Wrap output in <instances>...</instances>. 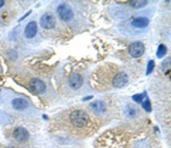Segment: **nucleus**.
Returning <instances> with one entry per match:
<instances>
[{
  "label": "nucleus",
  "instance_id": "3",
  "mask_svg": "<svg viewBox=\"0 0 171 148\" xmlns=\"http://www.w3.org/2000/svg\"><path fill=\"white\" fill-rule=\"evenodd\" d=\"M145 51L144 45L140 41H136L131 44L128 47V52L134 58H139L144 54Z\"/></svg>",
  "mask_w": 171,
  "mask_h": 148
},
{
  "label": "nucleus",
  "instance_id": "16",
  "mask_svg": "<svg viewBox=\"0 0 171 148\" xmlns=\"http://www.w3.org/2000/svg\"><path fill=\"white\" fill-rule=\"evenodd\" d=\"M146 93H138V94H135L133 95L132 97V98L133 99L134 102H136V103H142L143 102V100L146 98Z\"/></svg>",
  "mask_w": 171,
  "mask_h": 148
},
{
  "label": "nucleus",
  "instance_id": "5",
  "mask_svg": "<svg viewBox=\"0 0 171 148\" xmlns=\"http://www.w3.org/2000/svg\"><path fill=\"white\" fill-rule=\"evenodd\" d=\"M30 88L33 92L36 94H42L46 92L45 84L40 79L33 78L30 82Z\"/></svg>",
  "mask_w": 171,
  "mask_h": 148
},
{
  "label": "nucleus",
  "instance_id": "6",
  "mask_svg": "<svg viewBox=\"0 0 171 148\" xmlns=\"http://www.w3.org/2000/svg\"><path fill=\"white\" fill-rule=\"evenodd\" d=\"M13 137L16 141L22 143L28 140L30 137V134L24 127H18L14 130L13 132Z\"/></svg>",
  "mask_w": 171,
  "mask_h": 148
},
{
  "label": "nucleus",
  "instance_id": "14",
  "mask_svg": "<svg viewBox=\"0 0 171 148\" xmlns=\"http://www.w3.org/2000/svg\"><path fill=\"white\" fill-rule=\"evenodd\" d=\"M167 53V47L164 44H160L157 51H156V56L158 58H162L166 55Z\"/></svg>",
  "mask_w": 171,
  "mask_h": 148
},
{
  "label": "nucleus",
  "instance_id": "8",
  "mask_svg": "<svg viewBox=\"0 0 171 148\" xmlns=\"http://www.w3.org/2000/svg\"><path fill=\"white\" fill-rule=\"evenodd\" d=\"M68 84L71 88L77 90L82 85L83 78L79 74L74 73L70 75L68 78Z\"/></svg>",
  "mask_w": 171,
  "mask_h": 148
},
{
  "label": "nucleus",
  "instance_id": "18",
  "mask_svg": "<svg viewBox=\"0 0 171 148\" xmlns=\"http://www.w3.org/2000/svg\"><path fill=\"white\" fill-rule=\"evenodd\" d=\"M142 107L144 109V110L147 112H150L152 110L151 108V105H150V102L149 101V99L148 98H146V99H144V101L142 102Z\"/></svg>",
  "mask_w": 171,
  "mask_h": 148
},
{
  "label": "nucleus",
  "instance_id": "1",
  "mask_svg": "<svg viewBox=\"0 0 171 148\" xmlns=\"http://www.w3.org/2000/svg\"><path fill=\"white\" fill-rule=\"evenodd\" d=\"M70 120L74 127L82 128L87 126L90 121V117L86 112L77 109V110H75L71 113Z\"/></svg>",
  "mask_w": 171,
  "mask_h": 148
},
{
  "label": "nucleus",
  "instance_id": "13",
  "mask_svg": "<svg viewBox=\"0 0 171 148\" xmlns=\"http://www.w3.org/2000/svg\"><path fill=\"white\" fill-rule=\"evenodd\" d=\"M130 3V6L134 9H141L144 7L147 3H148V2L144 1V0H134V1H130L128 2Z\"/></svg>",
  "mask_w": 171,
  "mask_h": 148
},
{
  "label": "nucleus",
  "instance_id": "7",
  "mask_svg": "<svg viewBox=\"0 0 171 148\" xmlns=\"http://www.w3.org/2000/svg\"><path fill=\"white\" fill-rule=\"evenodd\" d=\"M128 82V77L126 73L125 72H120L117 74L112 80V85L115 88L120 89L122 88Z\"/></svg>",
  "mask_w": 171,
  "mask_h": 148
},
{
  "label": "nucleus",
  "instance_id": "12",
  "mask_svg": "<svg viewBox=\"0 0 171 148\" xmlns=\"http://www.w3.org/2000/svg\"><path fill=\"white\" fill-rule=\"evenodd\" d=\"M90 108L98 114H102L106 111V105L100 100H96L90 104Z\"/></svg>",
  "mask_w": 171,
  "mask_h": 148
},
{
  "label": "nucleus",
  "instance_id": "9",
  "mask_svg": "<svg viewBox=\"0 0 171 148\" xmlns=\"http://www.w3.org/2000/svg\"><path fill=\"white\" fill-rule=\"evenodd\" d=\"M37 31V26L35 21H31L26 26L24 33L25 36L27 39H32L34 37Z\"/></svg>",
  "mask_w": 171,
  "mask_h": 148
},
{
  "label": "nucleus",
  "instance_id": "2",
  "mask_svg": "<svg viewBox=\"0 0 171 148\" xmlns=\"http://www.w3.org/2000/svg\"><path fill=\"white\" fill-rule=\"evenodd\" d=\"M57 12L61 20L64 21H70L73 20L74 12L72 9L67 3H64L60 4L57 9Z\"/></svg>",
  "mask_w": 171,
  "mask_h": 148
},
{
  "label": "nucleus",
  "instance_id": "11",
  "mask_svg": "<svg viewBox=\"0 0 171 148\" xmlns=\"http://www.w3.org/2000/svg\"><path fill=\"white\" fill-rule=\"evenodd\" d=\"M12 105L13 109H15L16 110L22 111L27 109L29 106V103L24 99L16 98L12 100Z\"/></svg>",
  "mask_w": 171,
  "mask_h": 148
},
{
  "label": "nucleus",
  "instance_id": "17",
  "mask_svg": "<svg viewBox=\"0 0 171 148\" xmlns=\"http://www.w3.org/2000/svg\"><path fill=\"white\" fill-rule=\"evenodd\" d=\"M155 67V62L154 60H151L149 61L148 64H147V68H146V75H150L152 72H153V71Z\"/></svg>",
  "mask_w": 171,
  "mask_h": 148
},
{
  "label": "nucleus",
  "instance_id": "4",
  "mask_svg": "<svg viewBox=\"0 0 171 148\" xmlns=\"http://www.w3.org/2000/svg\"><path fill=\"white\" fill-rule=\"evenodd\" d=\"M40 24L45 30L53 29L56 24L55 18L50 13H45L40 18Z\"/></svg>",
  "mask_w": 171,
  "mask_h": 148
},
{
  "label": "nucleus",
  "instance_id": "22",
  "mask_svg": "<svg viewBox=\"0 0 171 148\" xmlns=\"http://www.w3.org/2000/svg\"><path fill=\"white\" fill-rule=\"evenodd\" d=\"M4 3H5V2L3 1V0H0V8L3 6Z\"/></svg>",
  "mask_w": 171,
  "mask_h": 148
},
{
  "label": "nucleus",
  "instance_id": "20",
  "mask_svg": "<svg viewBox=\"0 0 171 148\" xmlns=\"http://www.w3.org/2000/svg\"><path fill=\"white\" fill-rule=\"evenodd\" d=\"M31 13H32V10H30V11H29L28 12H27V13L25 14L24 16H23V17H22L20 19V20H18V22H20V21H23V20H24V19H26L27 17L29 16H30V14Z\"/></svg>",
  "mask_w": 171,
  "mask_h": 148
},
{
  "label": "nucleus",
  "instance_id": "19",
  "mask_svg": "<svg viewBox=\"0 0 171 148\" xmlns=\"http://www.w3.org/2000/svg\"><path fill=\"white\" fill-rule=\"evenodd\" d=\"M126 112L127 113V115L129 116H134L136 114V110L131 107H128V109H126Z\"/></svg>",
  "mask_w": 171,
  "mask_h": 148
},
{
  "label": "nucleus",
  "instance_id": "15",
  "mask_svg": "<svg viewBox=\"0 0 171 148\" xmlns=\"http://www.w3.org/2000/svg\"><path fill=\"white\" fill-rule=\"evenodd\" d=\"M9 121H11V119L9 115L3 112H0V124L3 126L6 125L9 123Z\"/></svg>",
  "mask_w": 171,
  "mask_h": 148
},
{
  "label": "nucleus",
  "instance_id": "21",
  "mask_svg": "<svg viewBox=\"0 0 171 148\" xmlns=\"http://www.w3.org/2000/svg\"><path fill=\"white\" fill-rule=\"evenodd\" d=\"M92 98H93V96H88V97H86V98H83V100L84 101H88V100H89V99H91Z\"/></svg>",
  "mask_w": 171,
  "mask_h": 148
},
{
  "label": "nucleus",
  "instance_id": "10",
  "mask_svg": "<svg viewBox=\"0 0 171 148\" xmlns=\"http://www.w3.org/2000/svg\"><path fill=\"white\" fill-rule=\"evenodd\" d=\"M149 20L144 17H139L134 19L132 21L131 25L137 29H144L149 24Z\"/></svg>",
  "mask_w": 171,
  "mask_h": 148
},
{
  "label": "nucleus",
  "instance_id": "23",
  "mask_svg": "<svg viewBox=\"0 0 171 148\" xmlns=\"http://www.w3.org/2000/svg\"><path fill=\"white\" fill-rule=\"evenodd\" d=\"M7 148H15V147H7Z\"/></svg>",
  "mask_w": 171,
  "mask_h": 148
}]
</instances>
